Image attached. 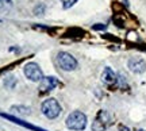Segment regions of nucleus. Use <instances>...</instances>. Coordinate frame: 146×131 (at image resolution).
Returning <instances> with one entry per match:
<instances>
[{"label":"nucleus","mask_w":146,"mask_h":131,"mask_svg":"<svg viewBox=\"0 0 146 131\" xmlns=\"http://www.w3.org/2000/svg\"><path fill=\"white\" fill-rule=\"evenodd\" d=\"M87 115L81 112V111H73L72 114H69V116L65 120V124L69 130L73 131H84L87 127Z\"/></svg>","instance_id":"1"},{"label":"nucleus","mask_w":146,"mask_h":131,"mask_svg":"<svg viewBox=\"0 0 146 131\" xmlns=\"http://www.w3.org/2000/svg\"><path fill=\"white\" fill-rule=\"evenodd\" d=\"M41 110H42V114L46 116L47 119H56V118L60 116L62 108H61L60 103L56 99L49 97V99L43 100V103L41 105Z\"/></svg>","instance_id":"2"},{"label":"nucleus","mask_w":146,"mask_h":131,"mask_svg":"<svg viewBox=\"0 0 146 131\" xmlns=\"http://www.w3.org/2000/svg\"><path fill=\"white\" fill-rule=\"evenodd\" d=\"M57 64L65 72H72L77 68V60L73 57L70 53L66 52H60L57 54Z\"/></svg>","instance_id":"3"},{"label":"nucleus","mask_w":146,"mask_h":131,"mask_svg":"<svg viewBox=\"0 0 146 131\" xmlns=\"http://www.w3.org/2000/svg\"><path fill=\"white\" fill-rule=\"evenodd\" d=\"M111 124V116L107 111L100 110L92 123V131H106Z\"/></svg>","instance_id":"4"},{"label":"nucleus","mask_w":146,"mask_h":131,"mask_svg":"<svg viewBox=\"0 0 146 131\" xmlns=\"http://www.w3.org/2000/svg\"><path fill=\"white\" fill-rule=\"evenodd\" d=\"M23 73L27 79L33 81V83H41V80L43 79V73H42L39 65L35 62H29L25 65Z\"/></svg>","instance_id":"5"},{"label":"nucleus","mask_w":146,"mask_h":131,"mask_svg":"<svg viewBox=\"0 0 146 131\" xmlns=\"http://www.w3.org/2000/svg\"><path fill=\"white\" fill-rule=\"evenodd\" d=\"M127 68L130 69L133 73L141 74L146 70V61L141 57H131L127 61Z\"/></svg>","instance_id":"6"},{"label":"nucleus","mask_w":146,"mask_h":131,"mask_svg":"<svg viewBox=\"0 0 146 131\" xmlns=\"http://www.w3.org/2000/svg\"><path fill=\"white\" fill-rule=\"evenodd\" d=\"M0 116L4 118V119H8V120H11L12 123H15V124H19V126H23V127H26V128H30V130H33V131H46L45 128L33 126V124H30V123H27V122L22 120V119H19V118H15V116H12V115H8V114H0Z\"/></svg>","instance_id":"7"},{"label":"nucleus","mask_w":146,"mask_h":131,"mask_svg":"<svg viewBox=\"0 0 146 131\" xmlns=\"http://www.w3.org/2000/svg\"><path fill=\"white\" fill-rule=\"evenodd\" d=\"M58 85V80L56 77H52V76H47V77H43L39 83V91L41 92H49V91H53Z\"/></svg>","instance_id":"8"},{"label":"nucleus","mask_w":146,"mask_h":131,"mask_svg":"<svg viewBox=\"0 0 146 131\" xmlns=\"http://www.w3.org/2000/svg\"><path fill=\"white\" fill-rule=\"evenodd\" d=\"M102 81L107 85L114 84L115 81H116V74H115V72L110 66H106L104 70H103V73H102Z\"/></svg>","instance_id":"9"},{"label":"nucleus","mask_w":146,"mask_h":131,"mask_svg":"<svg viewBox=\"0 0 146 131\" xmlns=\"http://www.w3.org/2000/svg\"><path fill=\"white\" fill-rule=\"evenodd\" d=\"M11 111L14 114H19V115H29L30 114V108L29 107H23V105H12L11 107Z\"/></svg>","instance_id":"10"},{"label":"nucleus","mask_w":146,"mask_h":131,"mask_svg":"<svg viewBox=\"0 0 146 131\" xmlns=\"http://www.w3.org/2000/svg\"><path fill=\"white\" fill-rule=\"evenodd\" d=\"M12 5H14L12 0H0V12H3V14H4V12L11 11Z\"/></svg>","instance_id":"11"},{"label":"nucleus","mask_w":146,"mask_h":131,"mask_svg":"<svg viewBox=\"0 0 146 131\" xmlns=\"http://www.w3.org/2000/svg\"><path fill=\"white\" fill-rule=\"evenodd\" d=\"M4 84H5V87H8V88H14L15 84H16V79L14 77V76H10V77H7V79H5Z\"/></svg>","instance_id":"12"},{"label":"nucleus","mask_w":146,"mask_h":131,"mask_svg":"<svg viewBox=\"0 0 146 131\" xmlns=\"http://www.w3.org/2000/svg\"><path fill=\"white\" fill-rule=\"evenodd\" d=\"M43 12H45V5H43V4H42V5L41 4L36 5V8L34 10V14H35V15H42Z\"/></svg>","instance_id":"13"},{"label":"nucleus","mask_w":146,"mask_h":131,"mask_svg":"<svg viewBox=\"0 0 146 131\" xmlns=\"http://www.w3.org/2000/svg\"><path fill=\"white\" fill-rule=\"evenodd\" d=\"M76 1H77V0H66V1H65V4H64V8H69V7H72Z\"/></svg>","instance_id":"14"},{"label":"nucleus","mask_w":146,"mask_h":131,"mask_svg":"<svg viewBox=\"0 0 146 131\" xmlns=\"http://www.w3.org/2000/svg\"><path fill=\"white\" fill-rule=\"evenodd\" d=\"M94 30H106V24H102V23H98V24H94L92 26Z\"/></svg>","instance_id":"15"},{"label":"nucleus","mask_w":146,"mask_h":131,"mask_svg":"<svg viewBox=\"0 0 146 131\" xmlns=\"http://www.w3.org/2000/svg\"><path fill=\"white\" fill-rule=\"evenodd\" d=\"M118 131H131L129 127H126V126H119V130Z\"/></svg>","instance_id":"16"},{"label":"nucleus","mask_w":146,"mask_h":131,"mask_svg":"<svg viewBox=\"0 0 146 131\" xmlns=\"http://www.w3.org/2000/svg\"><path fill=\"white\" fill-rule=\"evenodd\" d=\"M139 131H146V130H139Z\"/></svg>","instance_id":"17"}]
</instances>
